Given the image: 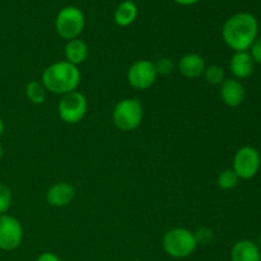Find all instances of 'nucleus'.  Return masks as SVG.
<instances>
[{
  "label": "nucleus",
  "instance_id": "nucleus-22",
  "mask_svg": "<svg viewBox=\"0 0 261 261\" xmlns=\"http://www.w3.org/2000/svg\"><path fill=\"white\" fill-rule=\"evenodd\" d=\"M250 55L255 64H261V36L255 40V42L250 47Z\"/></svg>",
  "mask_w": 261,
  "mask_h": 261
},
{
  "label": "nucleus",
  "instance_id": "nucleus-15",
  "mask_svg": "<svg viewBox=\"0 0 261 261\" xmlns=\"http://www.w3.org/2000/svg\"><path fill=\"white\" fill-rule=\"evenodd\" d=\"M89 54L88 45L81 38H74L66 42L64 47V55H65V61L78 66L87 60Z\"/></svg>",
  "mask_w": 261,
  "mask_h": 261
},
{
  "label": "nucleus",
  "instance_id": "nucleus-20",
  "mask_svg": "<svg viewBox=\"0 0 261 261\" xmlns=\"http://www.w3.org/2000/svg\"><path fill=\"white\" fill-rule=\"evenodd\" d=\"M12 205V191L4 184H0V216L7 213Z\"/></svg>",
  "mask_w": 261,
  "mask_h": 261
},
{
  "label": "nucleus",
  "instance_id": "nucleus-7",
  "mask_svg": "<svg viewBox=\"0 0 261 261\" xmlns=\"http://www.w3.org/2000/svg\"><path fill=\"white\" fill-rule=\"evenodd\" d=\"M261 166L260 152L252 145H245L233 157V168L240 180H251L257 175Z\"/></svg>",
  "mask_w": 261,
  "mask_h": 261
},
{
  "label": "nucleus",
  "instance_id": "nucleus-12",
  "mask_svg": "<svg viewBox=\"0 0 261 261\" xmlns=\"http://www.w3.org/2000/svg\"><path fill=\"white\" fill-rule=\"evenodd\" d=\"M229 70L237 81L250 78L255 70V61L252 60L249 51L234 53L229 61Z\"/></svg>",
  "mask_w": 261,
  "mask_h": 261
},
{
  "label": "nucleus",
  "instance_id": "nucleus-2",
  "mask_svg": "<svg viewBox=\"0 0 261 261\" xmlns=\"http://www.w3.org/2000/svg\"><path fill=\"white\" fill-rule=\"evenodd\" d=\"M41 81L47 92L64 96L76 91L81 83V71L78 66L68 61H58L45 69Z\"/></svg>",
  "mask_w": 261,
  "mask_h": 261
},
{
  "label": "nucleus",
  "instance_id": "nucleus-8",
  "mask_svg": "<svg viewBox=\"0 0 261 261\" xmlns=\"http://www.w3.org/2000/svg\"><path fill=\"white\" fill-rule=\"evenodd\" d=\"M157 70L154 63L150 60H138L127 70V82L139 91L150 88L157 81Z\"/></svg>",
  "mask_w": 261,
  "mask_h": 261
},
{
  "label": "nucleus",
  "instance_id": "nucleus-18",
  "mask_svg": "<svg viewBox=\"0 0 261 261\" xmlns=\"http://www.w3.org/2000/svg\"><path fill=\"white\" fill-rule=\"evenodd\" d=\"M239 176L236 175V172L232 168L223 170L218 175V178H217V184H218L222 190H232V189L239 185Z\"/></svg>",
  "mask_w": 261,
  "mask_h": 261
},
{
  "label": "nucleus",
  "instance_id": "nucleus-3",
  "mask_svg": "<svg viewBox=\"0 0 261 261\" xmlns=\"http://www.w3.org/2000/svg\"><path fill=\"white\" fill-rule=\"evenodd\" d=\"M195 233L188 228H172L163 236L162 246L166 254L173 259H186L191 256L198 247Z\"/></svg>",
  "mask_w": 261,
  "mask_h": 261
},
{
  "label": "nucleus",
  "instance_id": "nucleus-24",
  "mask_svg": "<svg viewBox=\"0 0 261 261\" xmlns=\"http://www.w3.org/2000/svg\"><path fill=\"white\" fill-rule=\"evenodd\" d=\"M173 2H175L176 4L184 5V7H190V5L196 4L199 0H173Z\"/></svg>",
  "mask_w": 261,
  "mask_h": 261
},
{
  "label": "nucleus",
  "instance_id": "nucleus-13",
  "mask_svg": "<svg viewBox=\"0 0 261 261\" xmlns=\"http://www.w3.org/2000/svg\"><path fill=\"white\" fill-rule=\"evenodd\" d=\"M178 70L185 78L198 79L205 71V60L198 54H186L178 61Z\"/></svg>",
  "mask_w": 261,
  "mask_h": 261
},
{
  "label": "nucleus",
  "instance_id": "nucleus-17",
  "mask_svg": "<svg viewBox=\"0 0 261 261\" xmlns=\"http://www.w3.org/2000/svg\"><path fill=\"white\" fill-rule=\"evenodd\" d=\"M25 96L33 105H42L46 101L47 89L42 84V82L31 81L25 87Z\"/></svg>",
  "mask_w": 261,
  "mask_h": 261
},
{
  "label": "nucleus",
  "instance_id": "nucleus-9",
  "mask_svg": "<svg viewBox=\"0 0 261 261\" xmlns=\"http://www.w3.org/2000/svg\"><path fill=\"white\" fill-rule=\"evenodd\" d=\"M22 240L23 227L20 222L12 216H0V250L13 251L20 246Z\"/></svg>",
  "mask_w": 261,
  "mask_h": 261
},
{
  "label": "nucleus",
  "instance_id": "nucleus-21",
  "mask_svg": "<svg viewBox=\"0 0 261 261\" xmlns=\"http://www.w3.org/2000/svg\"><path fill=\"white\" fill-rule=\"evenodd\" d=\"M155 65V70H157V74H161V75H167V74H171L173 70V63L171 59L163 58L160 59Z\"/></svg>",
  "mask_w": 261,
  "mask_h": 261
},
{
  "label": "nucleus",
  "instance_id": "nucleus-10",
  "mask_svg": "<svg viewBox=\"0 0 261 261\" xmlns=\"http://www.w3.org/2000/svg\"><path fill=\"white\" fill-rule=\"evenodd\" d=\"M246 92L242 83L237 79H226L221 84V98L228 107H239L244 103Z\"/></svg>",
  "mask_w": 261,
  "mask_h": 261
},
{
  "label": "nucleus",
  "instance_id": "nucleus-16",
  "mask_svg": "<svg viewBox=\"0 0 261 261\" xmlns=\"http://www.w3.org/2000/svg\"><path fill=\"white\" fill-rule=\"evenodd\" d=\"M138 17V7L132 0H125L120 3L119 7L116 8L114 14L115 23L119 27H127L133 24Z\"/></svg>",
  "mask_w": 261,
  "mask_h": 261
},
{
  "label": "nucleus",
  "instance_id": "nucleus-6",
  "mask_svg": "<svg viewBox=\"0 0 261 261\" xmlns=\"http://www.w3.org/2000/svg\"><path fill=\"white\" fill-rule=\"evenodd\" d=\"M59 116L66 124H78L88 111V101L81 92L74 91L64 94L59 101Z\"/></svg>",
  "mask_w": 261,
  "mask_h": 261
},
{
  "label": "nucleus",
  "instance_id": "nucleus-14",
  "mask_svg": "<svg viewBox=\"0 0 261 261\" xmlns=\"http://www.w3.org/2000/svg\"><path fill=\"white\" fill-rule=\"evenodd\" d=\"M232 261H261V252L259 246L251 240H241L231 251Z\"/></svg>",
  "mask_w": 261,
  "mask_h": 261
},
{
  "label": "nucleus",
  "instance_id": "nucleus-23",
  "mask_svg": "<svg viewBox=\"0 0 261 261\" xmlns=\"http://www.w3.org/2000/svg\"><path fill=\"white\" fill-rule=\"evenodd\" d=\"M36 261H60V259L53 252H42Z\"/></svg>",
  "mask_w": 261,
  "mask_h": 261
},
{
  "label": "nucleus",
  "instance_id": "nucleus-4",
  "mask_svg": "<svg viewBox=\"0 0 261 261\" xmlns=\"http://www.w3.org/2000/svg\"><path fill=\"white\" fill-rule=\"evenodd\" d=\"M112 119L117 129L121 132H133L138 129L143 120V106L138 98H125L115 106Z\"/></svg>",
  "mask_w": 261,
  "mask_h": 261
},
{
  "label": "nucleus",
  "instance_id": "nucleus-25",
  "mask_svg": "<svg viewBox=\"0 0 261 261\" xmlns=\"http://www.w3.org/2000/svg\"><path fill=\"white\" fill-rule=\"evenodd\" d=\"M3 133H4V122H3V119L0 117V137L3 135Z\"/></svg>",
  "mask_w": 261,
  "mask_h": 261
},
{
  "label": "nucleus",
  "instance_id": "nucleus-19",
  "mask_svg": "<svg viewBox=\"0 0 261 261\" xmlns=\"http://www.w3.org/2000/svg\"><path fill=\"white\" fill-rule=\"evenodd\" d=\"M204 76H205L206 82H208L209 84L221 86V84L226 81V71H224V69L219 65H209L205 68Z\"/></svg>",
  "mask_w": 261,
  "mask_h": 261
},
{
  "label": "nucleus",
  "instance_id": "nucleus-1",
  "mask_svg": "<svg viewBox=\"0 0 261 261\" xmlns=\"http://www.w3.org/2000/svg\"><path fill=\"white\" fill-rule=\"evenodd\" d=\"M259 22L251 13L240 12L224 22L222 37L229 48L239 53L247 51L259 37Z\"/></svg>",
  "mask_w": 261,
  "mask_h": 261
},
{
  "label": "nucleus",
  "instance_id": "nucleus-11",
  "mask_svg": "<svg viewBox=\"0 0 261 261\" xmlns=\"http://www.w3.org/2000/svg\"><path fill=\"white\" fill-rule=\"evenodd\" d=\"M75 196V190L68 182H56L46 193V201L51 206L63 208L69 205Z\"/></svg>",
  "mask_w": 261,
  "mask_h": 261
},
{
  "label": "nucleus",
  "instance_id": "nucleus-26",
  "mask_svg": "<svg viewBox=\"0 0 261 261\" xmlns=\"http://www.w3.org/2000/svg\"><path fill=\"white\" fill-rule=\"evenodd\" d=\"M3 155H4V149H3L2 144H0V160H2V158H3Z\"/></svg>",
  "mask_w": 261,
  "mask_h": 261
},
{
  "label": "nucleus",
  "instance_id": "nucleus-5",
  "mask_svg": "<svg viewBox=\"0 0 261 261\" xmlns=\"http://www.w3.org/2000/svg\"><path fill=\"white\" fill-rule=\"evenodd\" d=\"M86 25L83 12L76 7H65L59 12L55 19V30L64 40L79 38Z\"/></svg>",
  "mask_w": 261,
  "mask_h": 261
}]
</instances>
